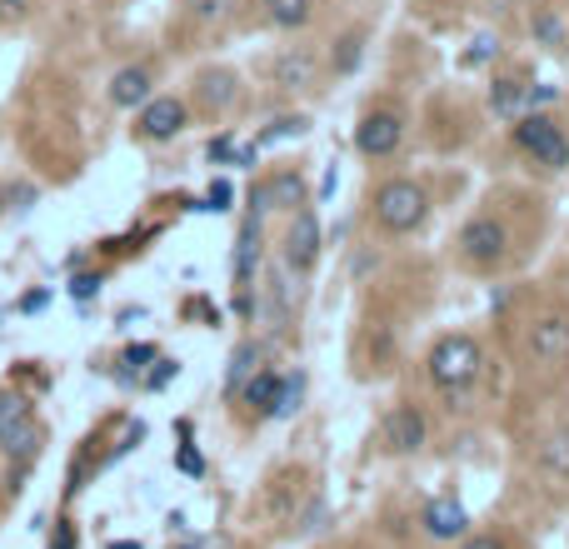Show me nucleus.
I'll use <instances>...</instances> for the list:
<instances>
[{
    "label": "nucleus",
    "mask_w": 569,
    "mask_h": 549,
    "mask_svg": "<svg viewBox=\"0 0 569 549\" xmlns=\"http://www.w3.org/2000/svg\"><path fill=\"white\" fill-rule=\"evenodd\" d=\"M240 0H185V21L200 25V31H216V25H226L230 15H236Z\"/></svg>",
    "instance_id": "nucleus-21"
},
{
    "label": "nucleus",
    "mask_w": 569,
    "mask_h": 549,
    "mask_svg": "<svg viewBox=\"0 0 569 549\" xmlns=\"http://www.w3.org/2000/svg\"><path fill=\"white\" fill-rule=\"evenodd\" d=\"M41 450H45V425L35 420V409L25 415V420H15V425L0 430V454H6L11 464H21V470L41 460Z\"/></svg>",
    "instance_id": "nucleus-13"
},
{
    "label": "nucleus",
    "mask_w": 569,
    "mask_h": 549,
    "mask_svg": "<svg viewBox=\"0 0 569 549\" xmlns=\"http://www.w3.org/2000/svg\"><path fill=\"white\" fill-rule=\"evenodd\" d=\"M210 210H230V185L226 180L210 185Z\"/></svg>",
    "instance_id": "nucleus-35"
},
{
    "label": "nucleus",
    "mask_w": 569,
    "mask_h": 549,
    "mask_svg": "<svg viewBox=\"0 0 569 549\" xmlns=\"http://www.w3.org/2000/svg\"><path fill=\"white\" fill-rule=\"evenodd\" d=\"M460 549H505V539L500 535H474V539H464Z\"/></svg>",
    "instance_id": "nucleus-37"
},
{
    "label": "nucleus",
    "mask_w": 569,
    "mask_h": 549,
    "mask_svg": "<svg viewBox=\"0 0 569 549\" xmlns=\"http://www.w3.org/2000/svg\"><path fill=\"white\" fill-rule=\"evenodd\" d=\"M305 399V375H280V395H275V415L270 420H291Z\"/></svg>",
    "instance_id": "nucleus-22"
},
{
    "label": "nucleus",
    "mask_w": 569,
    "mask_h": 549,
    "mask_svg": "<svg viewBox=\"0 0 569 549\" xmlns=\"http://www.w3.org/2000/svg\"><path fill=\"white\" fill-rule=\"evenodd\" d=\"M260 216L250 210L245 226H240V240H236V310L240 315H255V300H250V290H255V275H260Z\"/></svg>",
    "instance_id": "nucleus-9"
},
{
    "label": "nucleus",
    "mask_w": 569,
    "mask_h": 549,
    "mask_svg": "<svg viewBox=\"0 0 569 549\" xmlns=\"http://www.w3.org/2000/svg\"><path fill=\"white\" fill-rule=\"evenodd\" d=\"M315 260H320V220H315L310 205H300L291 216L285 240H280V265L291 270V275H310Z\"/></svg>",
    "instance_id": "nucleus-6"
},
{
    "label": "nucleus",
    "mask_w": 569,
    "mask_h": 549,
    "mask_svg": "<svg viewBox=\"0 0 569 549\" xmlns=\"http://www.w3.org/2000/svg\"><path fill=\"white\" fill-rule=\"evenodd\" d=\"M400 141H405V116L390 106L365 110L360 125H354V151L365 155V161H390L400 151Z\"/></svg>",
    "instance_id": "nucleus-5"
},
{
    "label": "nucleus",
    "mask_w": 569,
    "mask_h": 549,
    "mask_svg": "<svg viewBox=\"0 0 569 549\" xmlns=\"http://www.w3.org/2000/svg\"><path fill=\"white\" fill-rule=\"evenodd\" d=\"M275 395H280V370H265V365H260L255 375L240 385L236 399H245V405L255 409L260 420H270V415H275Z\"/></svg>",
    "instance_id": "nucleus-17"
},
{
    "label": "nucleus",
    "mask_w": 569,
    "mask_h": 549,
    "mask_svg": "<svg viewBox=\"0 0 569 549\" xmlns=\"http://www.w3.org/2000/svg\"><path fill=\"white\" fill-rule=\"evenodd\" d=\"M31 409H35L31 395H21V389H0V430H6V425H15V420H25Z\"/></svg>",
    "instance_id": "nucleus-24"
},
{
    "label": "nucleus",
    "mask_w": 569,
    "mask_h": 549,
    "mask_svg": "<svg viewBox=\"0 0 569 549\" xmlns=\"http://www.w3.org/2000/svg\"><path fill=\"white\" fill-rule=\"evenodd\" d=\"M305 130H310V120H305V116H280V120H275V125H270V130H260V141H255V145L285 141V135H305Z\"/></svg>",
    "instance_id": "nucleus-27"
},
{
    "label": "nucleus",
    "mask_w": 569,
    "mask_h": 549,
    "mask_svg": "<svg viewBox=\"0 0 569 549\" xmlns=\"http://www.w3.org/2000/svg\"><path fill=\"white\" fill-rule=\"evenodd\" d=\"M525 350L529 360H539V365H565L569 360V310H545L529 320L525 330Z\"/></svg>",
    "instance_id": "nucleus-7"
},
{
    "label": "nucleus",
    "mask_w": 569,
    "mask_h": 549,
    "mask_svg": "<svg viewBox=\"0 0 569 549\" xmlns=\"http://www.w3.org/2000/svg\"><path fill=\"white\" fill-rule=\"evenodd\" d=\"M175 464H180L185 474H195V480H200V474H205V460L190 450V444H180V454H175Z\"/></svg>",
    "instance_id": "nucleus-34"
},
{
    "label": "nucleus",
    "mask_w": 569,
    "mask_h": 549,
    "mask_svg": "<svg viewBox=\"0 0 569 549\" xmlns=\"http://www.w3.org/2000/svg\"><path fill=\"white\" fill-rule=\"evenodd\" d=\"M535 35H539V41H545V45H559V21H555V15H535Z\"/></svg>",
    "instance_id": "nucleus-33"
},
{
    "label": "nucleus",
    "mask_w": 569,
    "mask_h": 549,
    "mask_svg": "<svg viewBox=\"0 0 569 549\" xmlns=\"http://www.w3.org/2000/svg\"><path fill=\"white\" fill-rule=\"evenodd\" d=\"M270 80H275L280 90H305L315 80V55L310 51H285V55H275V65H270Z\"/></svg>",
    "instance_id": "nucleus-16"
},
{
    "label": "nucleus",
    "mask_w": 569,
    "mask_h": 549,
    "mask_svg": "<svg viewBox=\"0 0 569 549\" xmlns=\"http://www.w3.org/2000/svg\"><path fill=\"white\" fill-rule=\"evenodd\" d=\"M45 305H51V295H45V290H31V295H21V310H25V315L45 310Z\"/></svg>",
    "instance_id": "nucleus-36"
},
{
    "label": "nucleus",
    "mask_w": 569,
    "mask_h": 549,
    "mask_svg": "<svg viewBox=\"0 0 569 549\" xmlns=\"http://www.w3.org/2000/svg\"><path fill=\"white\" fill-rule=\"evenodd\" d=\"M430 216V195L415 180H385L375 190V226L390 230V235H409V230L425 226Z\"/></svg>",
    "instance_id": "nucleus-2"
},
{
    "label": "nucleus",
    "mask_w": 569,
    "mask_h": 549,
    "mask_svg": "<svg viewBox=\"0 0 569 549\" xmlns=\"http://www.w3.org/2000/svg\"><path fill=\"white\" fill-rule=\"evenodd\" d=\"M185 125H190V106L175 100V96H151L145 106H140V116H135V135L140 141H151V145L175 141Z\"/></svg>",
    "instance_id": "nucleus-8"
},
{
    "label": "nucleus",
    "mask_w": 569,
    "mask_h": 549,
    "mask_svg": "<svg viewBox=\"0 0 569 549\" xmlns=\"http://www.w3.org/2000/svg\"><path fill=\"white\" fill-rule=\"evenodd\" d=\"M490 110L505 120H519L525 110H535V90L519 86V80H494L490 86Z\"/></svg>",
    "instance_id": "nucleus-18"
},
{
    "label": "nucleus",
    "mask_w": 569,
    "mask_h": 549,
    "mask_svg": "<svg viewBox=\"0 0 569 549\" xmlns=\"http://www.w3.org/2000/svg\"><path fill=\"white\" fill-rule=\"evenodd\" d=\"M260 355H265V345H260V340H245V345L230 355V370H226V395H230V399H236L240 385H245V380L260 370Z\"/></svg>",
    "instance_id": "nucleus-20"
},
{
    "label": "nucleus",
    "mask_w": 569,
    "mask_h": 549,
    "mask_svg": "<svg viewBox=\"0 0 569 549\" xmlns=\"http://www.w3.org/2000/svg\"><path fill=\"white\" fill-rule=\"evenodd\" d=\"M385 444H390L395 454H415L419 444H425V415H419L415 405L390 409V420H385Z\"/></svg>",
    "instance_id": "nucleus-15"
},
{
    "label": "nucleus",
    "mask_w": 569,
    "mask_h": 549,
    "mask_svg": "<svg viewBox=\"0 0 569 549\" xmlns=\"http://www.w3.org/2000/svg\"><path fill=\"white\" fill-rule=\"evenodd\" d=\"M354 65H360V31H350L340 45H335V55H330V70L335 76H350Z\"/></svg>",
    "instance_id": "nucleus-26"
},
{
    "label": "nucleus",
    "mask_w": 569,
    "mask_h": 549,
    "mask_svg": "<svg viewBox=\"0 0 569 549\" xmlns=\"http://www.w3.org/2000/svg\"><path fill=\"white\" fill-rule=\"evenodd\" d=\"M539 460H545L555 474H569V430H555V435H549L545 450H539Z\"/></svg>",
    "instance_id": "nucleus-25"
},
{
    "label": "nucleus",
    "mask_w": 569,
    "mask_h": 549,
    "mask_svg": "<svg viewBox=\"0 0 569 549\" xmlns=\"http://www.w3.org/2000/svg\"><path fill=\"white\" fill-rule=\"evenodd\" d=\"M110 549H140V545H135V539H120V545H110Z\"/></svg>",
    "instance_id": "nucleus-39"
},
{
    "label": "nucleus",
    "mask_w": 569,
    "mask_h": 549,
    "mask_svg": "<svg viewBox=\"0 0 569 549\" xmlns=\"http://www.w3.org/2000/svg\"><path fill=\"white\" fill-rule=\"evenodd\" d=\"M51 549H76V529L61 525V529H55V545H51Z\"/></svg>",
    "instance_id": "nucleus-38"
},
{
    "label": "nucleus",
    "mask_w": 569,
    "mask_h": 549,
    "mask_svg": "<svg viewBox=\"0 0 569 549\" xmlns=\"http://www.w3.org/2000/svg\"><path fill=\"white\" fill-rule=\"evenodd\" d=\"M490 55H500V41H494V35H480V41L464 51V65H484Z\"/></svg>",
    "instance_id": "nucleus-31"
},
{
    "label": "nucleus",
    "mask_w": 569,
    "mask_h": 549,
    "mask_svg": "<svg viewBox=\"0 0 569 549\" xmlns=\"http://www.w3.org/2000/svg\"><path fill=\"white\" fill-rule=\"evenodd\" d=\"M419 529L430 539H460L470 529V515H464V505L455 495H435L430 505L419 509Z\"/></svg>",
    "instance_id": "nucleus-14"
},
{
    "label": "nucleus",
    "mask_w": 569,
    "mask_h": 549,
    "mask_svg": "<svg viewBox=\"0 0 569 549\" xmlns=\"http://www.w3.org/2000/svg\"><path fill=\"white\" fill-rule=\"evenodd\" d=\"M155 360H161V355H155V345H125V350H120V380L135 385V375L145 365H155Z\"/></svg>",
    "instance_id": "nucleus-23"
},
{
    "label": "nucleus",
    "mask_w": 569,
    "mask_h": 549,
    "mask_svg": "<svg viewBox=\"0 0 569 549\" xmlns=\"http://www.w3.org/2000/svg\"><path fill=\"white\" fill-rule=\"evenodd\" d=\"M515 145L535 165H545V171H569V135L549 116H539V110H525L515 120Z\"/></svg>",
    "instance_id": "nucleus-3"
},
{
    "label": "nucleus",
    "mask_w": 569,
    "mask_h": 549,
    "mask_svg": "<svg viewBox=\"0 0 569 549\" xmlns=\"http://www.w3.org/2000/svg\"><path fill=\"white\" fill-rule=\"evenodd\" d=\"M190 100H195V110L200 116H226L230 106L240 100V80H236V70H200L195 76V86H190Z\"/></svg>",
    "instance_id": "nucleus-11"
},
{
    "label": "nucleus",
    "mask_w": 569,
    "mask_h": 549,
    "mask_svg": "<svg viewBox=\"0 0 569 549\" xmlns=\"http://www.w3.org/2000/svg\"><path fill=\"white\" fill-rule=\"evenodd\" d=\"M155 365H161V370H145V389H165L175 375H180V365H175V360H155Z\"/></svg>",
    "instance_id": "nucleus-30"
},
{
    "label": "nucleus",
    "mask_w": 569,
    "mask_h": 549,
    "mask_svg": "<svg viewBox=\"0 0 569 549\" xmlns=\"http://www.w3.org/2000/svg\"><path fill=\"white\" fill-rule=\"evenodd\" d=\"M100 285H106V275H76L70 281V300H96Z\"/></svg>",
    "instance_id": "nucleus-29"
},
{
    "label": "nucleus",
    "mask_w": 569,
    "mask_h": 549,
    "mask_svg": "<svg viewBox=\"0 0 569 549\" xmlns=\"http://www.w3.org/2000/svg\"><path fill=\"white\" fill-rule=\"evenodd\" d=\"M205 155H210V161H220V165H226V161H236V155H240L236 135H216V141H210V151H205Z\"/></svg>",
    "instance_id": "nucleus-32"
},
{
    "label": "nucleus",
    "mask_w": 569,
    "mask_h": 549,
    "mask_svg": "<svg viewBox=\"0 0 569 549\" xmlns=\"http://www.w3.org/2000/svg\"><path fill=\"white\" fill-rule=\"evenodd\" d=\"M265 6V21L275 31H305L315 15V0H260Z\"/></svg>",
    "instance_id": "nucleus-19"
},
{
    "label": "nucleus",
    "mask_w": 569,
    "mask_h": 549,
    "mask_svg": "<svg viewBox=\"0 0 569 549\" xmlns=\"http://www.w3.org/2000/svg\"><path fill=\"white\" fill-rule=\"evenodd\" d=\"M480 370H484V350L474 334H440L430 345V355H425V375H430V385L450 405L464 399V389L480 380Z\"/></svg>",
    "instance_id": "nucleus-1"
},
{
    "label": "nucleus",
    "mask_w": 569,
    "mask_h": 549,
    "mask_svg": "<svg viewBox=\"0 0 569 549\" xmlns=\"http://www.w3.org/2000/svg\"><path fill=\"white\" fill-rule=\"evenodd\" d=\"M35 11V0H0V25H21Z\"/></svg>",
    "instance_id": "nucleus-28"
},
{
    "label": "nucleus",
    "mask_w": 569,
    "mask_h": 549,
    "mask_svg": "<svg viewBox=\"0 0 569 549\" xmlns=\"http://www.w3.org/2000/svg\"><path fill=\"white\" fill-rule=\"evenodd\" d=\"M300 205H310L305 200V175L300 171H275L270 180H260L255 190H250V210L255 216H265V210H300Z\"/></svg>",
    "instance_id": "nucleus-10"
},
{
    "label": "nucleus",
    "mask_w": 569,
    "mask_h": 549,
    "mask_svg": "<svg viewBox=\"0 0 569 549\" xmlns=\"http://www.w3.org/2000/svg\"><path fill=\"white\" fill-rule=\"evenodd\" d=\"M110 106L116 110H140L145 100L155 96V65H145V61H135V65H120L116 76H110Z\"/></svg>",
    "instance_id": "nucleus-12"
},
{
    "label": "nucleus",
    "mask_w": 569,
    "mask_h": 549,
    "mask_svg": "<svg viewBox=\"0 0 569 549\" xmlns=\"http://www.w3.org/2000/svg\"><path fill=\"white\" fill-rule=\"evenodd\" d=\"M455 250H460V260L470 270H494V265H505L510 255V226L500 216H474L464 220L460 240H455Z\"/></svg>",
    "instance_id": "nucleus-4"
}]
</instances>
